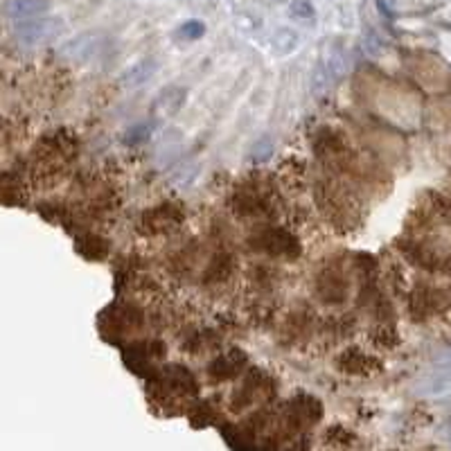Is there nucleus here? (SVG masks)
I'll list each match as a JSON object with an SVG mask.
<instances>
[{"label": "nucleus", "instance_id": "nucleus-4", "mask_svg": "<svg viewBox=\"0 0 451 451\" xmlns=\"http://www.w3.org/2000/svg\"><path fill=\"white\" fill-rule=\"evenodd\" d=\"M294 14L307 18V16H314V9H311V5L305 3V0H298V3H294Z\"/></svg>", "mask_w": 451, "mask_h": 451}, {"label": "nucleus", "instance_id": "nucleus-1", "mask_svg": "<svg viewBox=\"0 0 451 451\" xmlns=\"http://www.w3.org/2000/svg\"><path fill=\"white\" fill-rule=\"evenodd\" d=\"M59 23L57 20H46V18H32V20H18L16 25V37L27 43V46H37L50 39L57 32Z\"/></svg>", "mask_w": 451, "mask_h": 451}, {"label": "nucleus", "instance_id": "nucleus-2", "mask_svg": "<svg viewBox=\"0 0 451 451\" xmlns=\"http://www.w3.org/2000/svg\"><path fill=\"white\" fill-rule=\"evenodd\" d=\"M50 9L48 0H5L3 12L12 20H32L41 18Z\"/></svg>", "mask_w": 451, "mask_h": 451}, {"label": "nucleus", "instance_id": "nucleus-3", "mask_svg": "<svg viewBox=\"0 0 451 451\" xmlns=\"http://www.w3.org/2000/svg\"><path fill=\"white\" fill-rule=\"evenodd\" d=\"M181 34L188 39H197L203 34V23H199V20H188V23L181 27Z\"/></svg>", "mask_w": 451, "mask_h": 451}]
</instances>
